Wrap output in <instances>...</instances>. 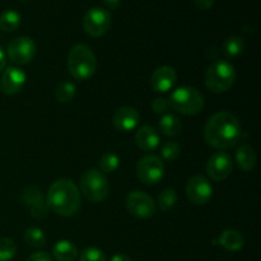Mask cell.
<instances>
[{"mask_svg":"<svg viewBox=\"0 0 261 261\" xmlns=\"http://www.w3.org/2000/svg\"><path fill=\"white\" fill-rule=\"evenodd\" d=\"M120 158L115 153L107 152L99 160V168L102 173H112L119 168Z\"/></svg>","mask_w":261,"mask_h":261,"instance_id":"obj_27","label":"cell"},{"mask_svg":"<svg viewBox=\"0 0 261 261\" xmlns=\"http://www.w3.org/2000/svg\"><path fill=\"white\" fill-rule=\"evenodd\" d=\"M237 166L242 171H251L256 166V153L254 148L247 144H242L236 150Z\"/></svg>","mask_w":261,"mask_h":261,"instance_id":"obj_19","label":"cell"},{"mask_svg":"<svg viewBox=\"0 0 261 261\" xmlns=\"http://www.w3.org/2000/svg\"><path fill=\"white\" fill-rule=\"evenodd\" d=\"M79 261H107V257L98 247H88L79 255Z\"/></svg>","mask_w":261,"mask_h":261,"instance_id":"obj_30","label":"cell"},{"mask_svg":"<svg viewBox=\"0 0 261 261\" xmlns=\"http://www.w3.org/2000/svg\"><path fill=\"white\" fill-rule=\"evenodd\" d=\"M17 254V245L12 239L0 237V261H10Z\"/></svg>","mask_w":261,"mask_h":261,"instance_id":"obj_28","label":"cell"},{"mask_svg":"<svg viewBox=\"0 0 261 261\" xmlns=\"http://www.w3.org/2000/svg\"><path fill=\"white\" fill-rule=\"evenodd\" d=\"M135 142L138 147L144 152H153L160 147L161 138L154 127L144 125L135 133Z\"/></svg>","mask_w":261,"mask_h":261,"instance_id":"obj_17","label":"cell"},{"mask_svg":"<svg viewBox=\"0 0 261 261\" xmlns=\"http://www.w3.org/2000/svg\"><path fill=\"white\" fill-rule=\"evenodd\" d=\"M27 82V74L24 70L17 66H9L3 73L0 79V88L7 96H14L19 93Z\"/></svg>","mask_w":261,"mask_h":261,"instance_id":"obj_14","label":"cell"},{"mask_svg":"<svg viewBox=\"0 0 261 261\" xmlns=\"http://www.w3.org/2000/svg\"><path fill=\"white\" fill-rule=\"evenodd\" d=\"M24 241L32 249H42L46 245V236L38 227H28L24 231Z\"/></svg>","mask_w":261,"mask_h":261,"instance_id":"obj_23","label":"cell"},{"mask_svg":"<svg viewBox=\"0 0 261 261\" xmlns=\"http://www.w3.org/2000/svg\"><path fill=\"white\" fill-rule=\"evenodd\" d=\"M127 212L135 218L147 219L150 218L157 212V204L144 191H133L126 196L125 200Z\"/></svg>","mask_w":261,"mask_h":261,"instance_id":"obj_9","label":"cell"},{"mask_svg":"<svg viewBox=\"0 0 261 261\" xmlns=\"http://www.w3.org/2000/svg\"><path fill=\"white\" fill-rule=\"evenodd\" d=\"M140 115L134 107L124 106L115 111L112 116V124L120 132H132L139 125Z\"/></svg>","mask_w":261,"mask_h":261,"instance_id":"obj_16","label":"cell"},{"mask_svg":"<svg viewBox=\"0 0 261 261\" xmlns=\"http://www.w3.org/2000/svg\"><path fill=\"white\" fill-rule=\"evenodd\" d=\"M236 81V70L231 63L217 60L208 68L205 74V84L213 93H224L229 91Z\"/></svg>","mask_w":261,"mask_h":261,"instance_id":"obj_5","label":"cell"},{"mask_svg":"<svg viewBox=\"0 0 261 261\" xmlns=\"http://www.w3.org/2000/svg\"><path fill=\"white\" fill-rule=\"evenodd\" d=\"M158 206L162 212H168L177 203V194L173 189H165L158 196Z\"/></svg>","mask_w":261,"mask_h":261,"instance_id":"obj_26","label":"cell"},{"mask_svg":"<svg viewBox=\"0 0 261 261\" xmlns=\"http://www.w3.org/2000/svg\"><path fill=\"white\" fill-rule=\"evenodd\" d=\"M186 195L194 205H205L213 195V186L206 177L195 175L189 178L186 185Z\"/></svg>","mask_w":261,"mask_h":261,"instance_id":"obj_11","label":"cell"},{"mask_svg":"<svg viewBox=\"0 0 261 261\" xmlns=\"http://www.w3.org/2000/svg\"><path fill=\"white\" fill-rule=\"evenodd\" d=\"M5 65H7V55H5L4 48L0 46V73L4 70Z\"/></svg>","mask_w":261,"mask_h":261,"instance_id":"obj_34","label":"cell"},{"mask_svg":"<svg viewBox=\"0 0 261 261\" xmlns=\"http://www.w3.org/2000/svg\"><path fill=\"white\" fill-rule=\"evenodd\" d=\"M160 130L165 137L175 138L180 135L181 130H182V124L176 115L166 114L160 120Z\"/></svg>","mask_w":261,"mask_h":261,"instance_id":"obj_21","label":"cell"},{"mask_svg":"<svg viewBox=\"0 0 261 261\" xmlns=\"http://www.w3.org/2000/svg\"><path fill=\"white\" fill-rule=\"evenodd\" d=\"M137 176L145 185H157L165 176V165L157 155H145L138 162Z\"/></svg>","mask_w":261,"mask_h":261,"instance_id":"obj_8","label":"cell"},{"mask_svg":"<svg viewBox=\"0 0 261 261\" xmlns=\"http://www.w3.org/2000/svg\"><path fill=\"white\" fill-rule=\"evenodd\" d=\"M27 261H53V259H51V256L47 254V252L38 251V252H33L32 255H30Z\"/></svg>","mask_w":261,"mask_h":261,"instance_id":"obj_32","label":"cell"},{"mask_svg":"<svg viewBox=\"0 0 261 261\" xmlns=\"http://www.w3.org/2000/svg\"><path fill=\"white\" fill-rule=\"evenodd\" d=\"M177 81V74L172 66L163 65L155 69L150 76V87L154 92L166 93L171 91Z\"/></svg>","mask_w":261,"mask_h":261,"instance_id":"obj_15","label":"cell"},{"mask_svg":"<svg viewBox=\"0 0 261 261\" xmlns=\"http://www.w3.org/2000/svg\"><path fill=\"white\" fill-rule=\"evenodd\" d=\"M204 138L216 149H231L239 144L242 138L241 122L231 112H217L206 122Z\"/></svg>","mask_w":261,"mask_h":261,"instance_id":"obj_1","label":"cell"},{"mask_svg":"<svg viewBox=\"0 0 261 261\" xmlns=\"http://www.w3.org/2000/svg\"><path fill=\"white\" fill-rule=\"evenodd\" d=\"M245 50V42L239 36H231L223 43V53L228 59L237 58Z\"/></svg>","mask_w":261,"mask_h":261,"instance_id":"obj_24","label":"cell"},{"mask_svg":"<svg viewBox=\"0 0 261 261\" xmlns=\"http://www.w3.org/2000/svg\"><path fill=\"white\" fill-rule=\"evenodd\" d=\"M193 2L196 5V8H199L200 10L211 9L214 4V0H193Z\"/></svg>","mask_w":261,"mask_h":261,"instance_id":"obj_33","label":"cell"},{"mask_svg":"<svg viewBox=\"0 0 261 261\" xmlns=\"http://www.w3.org/2000/svg\"><path fill=\"white\" fill-rule=\"evenodd\" d=\"M20 15L19 13L15 10L8 9L0 14V30L5 31V32H13L17 30L20 25Z\"/></svg>","mask_w":261,"mask_h":261,"instance_id":"obj_22","label":"cell"},{"mask_svg":"<svg viewBox=\"0 0 261 261\" xmlns=\"http://www.w3.org/2000/svg\"><path fill=\"white\" fill-rule=\"evenodd\" d=\"M233 162L228 153L217 152L209 158L206 165V173L213 181H223L231 175Z\"/></svg>","mask_w":261,"mask_h":261,"instance_id":"obj_13","label":"cell"},{"mask_svg":"<svg viewBox=\"0 0 261 261\" xmlns=\"http://www.w3.org/2000/svg\"><path fill=\"white\" fill-rule=\"evenodd\" d=\"M76 94V87L75 84L71 83V82H61L58 84L55 91V98L58 99V102L60 103H68L71 99L75 97Z\"/></svg>","mask_w":261,"mask_h":261,"instance_id":"obj_25","label":"cell"},{"mask_svg":"<svg viewBox=\"0 0 261 261\" xmlns=\"http://www.w3.org/2000/svg\"><path fill=\"white\" fill-rule=\"evenodd\" d=\"M83 27L91 37H101L111 27V14L105 8H91L83 18Z\"/></svg>","mask_w":261,"mask_h":261,"instance_id":"obj_7","label":"cell"},{"mask_svg":"<svg viewBox=\"0 0 261 261\" xmlns=\"http://www.w3.org/2000/svg\"><path fill=\"white\" fill-rule=\"evenodd\" d=\"M53 256L56 261H74L78 257V249L71 241L61 240L54 245Z\"/></svg>","mask_w":261,"mask_h":261,"instance_id":"obj_18","label":"cell"},{"mask_svg":"<svg viewBox=\"0 0 261 261\" xmlns=\"http://www.w3.org/2000/svg\"><path fill=\"white\" fill-rule=\"evenodd\" d=\"M218 242L227 251H240L244 247L245 239L236 229H226L219 236Z\"/></svg>","mask_w":261,"mask_h":261,"instance_id":"obj_20","label":"cell"},{"mask_svg":"<svg viewBox=\"0 0 261 261\" xmlns=\"http://www.w3.org/2000/svg\"><path fill=\"white\" fill-rule=\"evenodd\" d=\"M181 153V147L177 142H166L161 148V155L166 161H175L177 160Z\"/></svg>","mask_w":261,"mask_h":261,"instance_id":"obj_29","label":"cell"},{"mask_svg":"<svg viewBox=\"0 0 261 261\" xmlns=\"http://www.w3.org/2000/svg\"><path fill=\"white\" fill-rule=\"evenodd\" d=\"M37 46L31 37L20 36L14 38L8 46V58L15 65L28 64L36 55Z\"/></svg>","mask_w":261,"mask_h":261,"instance_id":"obj_10","label":"cell"},{"mask_svg":"<svg viewBox=\"0 0 261 261\" xmlns=\"http://www.w3.org/2000/svg\"><path fill=\"white\" fill-rule=\"evenodd\" d=\"M110 261H132V259L125 254H116L111 257Z\"/></svg>","mask_w":261,"mask_h":261,"instance_id":"obj_36","label":"cell"},{"mask_svg":"<svg viewBox=\"0 0 261 261\" xmlns=\"http://www.w3.org/2000/svg\"><path fill=\"white\" fill-rule=\"evenodd\" d=\"M22 2H24V0H22Z\"/></svg>","mask_w":261,"mask_h":261,"instance_id":"obj_37","label":"cell"},{"mask_svg":"<svg viewBox=\"0 0 261 261\" xmlns=\"http://www.w3.org/2000/svg\"><path fill=\"white\" fill-rule=\"evenodd\" d=\"M22 203L24 204L25 208H28L30 214L35 219H43L47 217V204L43 196L42 191L35 186L24 189L22 193Z\"/></svg>","mask_w":261,"mask_h":261,"instance_id":"obj_12","label":"cell"},{"mask_svg":"<svg viewBox=\"0 0 261 261\" xmlns=\"http://www.w3.org/2000/svg\"><path fill=\"white\" fill-rule=\"evenodd\" d=\"M46 204L54 213L61 217H73L81 209V193L71 180L61 178L48 188Z\"/></svg>","mask_w":261,"mask_h":261,"instance_id":"obj_2","label":"cell"},{"mask_svg":"<svg viewBox=\"0 0 261 261\" xmlns=\"http://www.w3.org/2000/svg\"><path fill=\"white\" fill-rule=\"evenodd\" d=\"M168 106L185 116H193L204 109V97L194 87L184 86L171 93Z\"/></svg>","mask_w":261,"mask_h":261,"instance_id":"obj_4","label":"cell"},{"mask_svg":"<svg viewBox=\"0 0 261 261\" xmlns=\"http://www.w3.org/2000/svg\"><path fill=\"white\" fill-rule=\"evenodd\" d=\"M81 190L91 203H102L109 196L110 185L105 173L97 168H89L81 177Z\"/></svg>","mask_w":261,"mask_h":261,"instance_id":"obj_6","label":"cell"},{"mask_svg":"<svg viewBox=\"0 0 261 261\" xmlns=\"http://www.w3.org/2000/svg\"><path fill=\"white\" fill-rule=\"evenodd\" d=\"M68 69L76 81L92 78L97 70V58L92 48L84 43L73 46L68 56Z\"/></svg>","mask_w":261,"mask_h":261,"instance_id":"obj_3","label":"cell"},{"mask_svg":"<svg viewBox=\"0 0 261 261\" xmlns=\"http://www.w3.org/2000/svg\"><path fill=\"white\" fill-rule=\"evenodd\" d=\"M120 2H121V0H103L105 5H106L107 8H110V9H116L120 5Z\"/></svg>","mask_w":261,"mask_h":261,"instance_id":"obj_35","label":"cell"},{"mask_svg":"<svg viewBox=\"0 0 261 261\" xmlns=\"http://www.w3.org/2000/svg\"><path fill=\"white\" fill-rule=\"evenodd\" d=\"M168 101L163 97H158V98H154L152 102V110L155 112V114H165L168 110Z\"/></svg>","mask_w":261,"mask_h":261,"instance_id":"obj_31","label":"cell"}]
</instances>
